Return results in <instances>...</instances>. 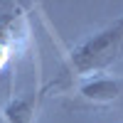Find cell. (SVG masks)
<instances>
[{
  "instance_id": "cell-1",
  "label": "cell",
  "mask_w": 123,
  "mask_h": 123,
  "mask_svg": "<svg viewBox=\"0 0 123 123\" xmlns=\"http://www.w3.org/2000/svg\"><path fill=\"white\" fill-rule=\"evenodd\" d=\"M121 57H123V15L96 32H91L69 49L57 76V86H71L79 79L108 74V69Z\"/></svg>"
},
{
  "instance_id": "cell-2",
  "label": "cell",
  "mask_w": 123,
  "mask_h": 123,
  "mask_svg": "<svg viewBox=\"0 0 123 123\" xmlns=\"http://www.w3.org/2000/svg\"><path fill=\"white\" fill-rule=\"evenodd\" d=\"M32 44V27L25 7L20 3L0 5V47H5L12 57H20Z\"/></svg>"
},
{
  "instance_id": "cell-3",
  "label": "cell",
  "mask_w": 123,
  "mask_h": 123,
  "mask_svg": "<svg viewBox=\"0 0 123 123\" xmlns=\"http://www.w3.org/2000/svg\"><path fill=\"white\" fill-rule=\"evenodd\" d=\"M74 89V108L79 106H111L116 104L121 91H123V81L113 74H98V76H86L71 84Z\"/></svg>"
},
{
  "instance_id": "cell-4",
  "label": "cell",
  "mask_w": 123,
  "mask_h": 123,
  "mask_svg": "<svg viewBox=\"0 0 123 123\" xmlns=\"http://www.w3.org/2000/svg\"><path fill=\"white\" fill-rule=\"evenodd\" d=\"M37 106H39V91H27L22 96H12L0 113L5 123H35Z\"/></svg>"
},
{
  "instance_id": "cell-5",
  "label": "cell",
  "mask_w": 123,
  "mask_h": 123,
  "mask_svg": "<svg viewBox=\"0 0 123 123\" xmlns=\"http://www.w3.org/2000/svg\"><path fill=\"white\" fill-rule=\"evenodd\" d=\"M10 62H12V54H10L5 47H0V71H3V69L10 64Z\"/></svg>"
}]
</instances>
